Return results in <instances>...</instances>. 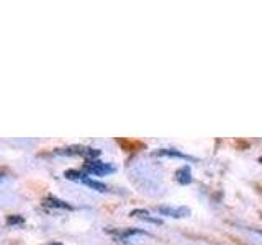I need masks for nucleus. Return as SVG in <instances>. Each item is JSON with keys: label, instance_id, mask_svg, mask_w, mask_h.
Returning a JSON list of instances; mask_svg holds the SVG:
<instances>
[{"label": "nucleus", "instance_id": "1", "mask_svg": "<svg viewBox=\"0 0 262 245\" xmlns=\"http://www.w3.org/2000/svg\"><path fill=\"white\" fill-rule=\"evenodd\" d=\"M84 172L87 175H95V177H103L115 172V167L112 163H105L100 160H87L84 163Z\"/></svg>", "mask_w": 262, "mask_h": 245}, {"label": "nucleus", "instance_id": "2", "mask_svg": "<svg viewBox=\"0 0 262 245\" xmlns=\"http://www.w3.org/2000/svg\"><path fill=\"white\" fill-rule=\"evenodd\" d=\"M156 212L161 216H167V217H174V219H182L190 214V209L185 206H179V208H172V206H158Z\"/></svg>", "mask_w": 262, "mask_h": 245}, {"label": "nucleus", "instance_id": "3", "mask_svg": "<svg viewBox=\"0 0 262 245\" xmlns=\"http://www.w3.org/2000/svg\"><path fill=\"white\" fill-rule=\"evenodd\" d=\"M115 239L121 240V242H126L131 237H135L138 234H146L141 229H133V227H128V229H117V231H108Z\"/></svg>", "mask_w": 262, "mask_h": 245}, {"label": "nucleus", "instance_id": "4", "mask_svg": "<svg viewBox=\"0 0 262 245\" xmlns=\"http://www.w3.org/2000/svg\"><path fill=\"white\" fill-rule=\"evenodd\" d=\"M43 204L48 208H54V209H68V211H72L74 208L71 206L69 203H66L59 198H56V196H46V198L43 200Z\"/></svg>", "mask_w": 262, "mask_h": 245}, {"label": "nucleus", "instance_id": "5", "mask_svg": "<svg viewBox=\"0 0 262 245\" xmlns=\"http://www.w3.org/2000/svg\"><path fill=\"white\" fill-rule=\"evenodd\" d=\"M176 180L180 183V185H190L192 183V168L188 165H182L180 168H177L176 172Z\"/></svg>", "mask_w": 262, "mask_h": 245}, {"label": "nucleus", "instance_id": "6", "mask_svg": "<svg viewBox=\"0 0 262 245\" xmlns=\"http://www.w3.org/2000/svg\"><path fill=\"white\" fill-rule=\"evenodd\" d=\"M156 155H161V157H170V159H180V160H195L190 155H185L177 149H159L154 152Z\"/></svg>", "mask_w": 262, "mask_h": 245}, {"label": "nucleus", "instance_id": "7", "mask_svg": "<svg viewBox=\"0 0 262 245\" xmlns=\"http://www.w3.org/2000/svg\"><path fill=\"white\" fill-rule=\"evenodd\" d=\"M133 217H139V219H143V220H149V223L152 224H162L161 223V219H156L149 214V211H146V209H133L129 212Z\"/></svg>", "mask_w": 262, "mask_h": 245}, {"label": "nucleus", "instance_id": "8", "mask_svg": "<svg viewBox=\"0 0 262 245\" xmlns=\"http://www.w3.org/2000/svg\"><path fill=\"white\" fill-rule=\"evenodd\" d=\"M82 183L87 185L89 188H92V190L98 191V193H106V191H108V186H106L105 183H102V182H97V180H92L90 177H87V178H85Z\"/></svg>", "mask_w": 262, "mask_h": 245}, {"label": "nucleus", "instance_id": "9", "mask_svg": "<svg viewBox=\"0 0 262 245\" xmlns=\"http://www.w3.org/2000/svg\"><path fill=\"white\" fill-rule=\"evenodd\" d=\"M64 177L68 180H74V182L82 183L89 175L85 174V172H80V170H68V172H64Z\"/></svg>", "mask_w": 262, "mask_h": 245}, {"label": "nucleus", "instance_id": "10", "mask_svg": "<svg viewBox=\"0 0 262 245\" xmlns=\"http://www.w3.org/2000/svg\"><path fill=\"white\" fill-rule=\"evenodd\" d=\"M5 223L7 226H21L25 223V217L20 214H12V216H7Z\"/></svg>", "mask_w": 262, "mask_h": 245}, {"label": "nucleus", "instance_id": "11", "mask_svg": "<svg viewBox=\"0 0 262 245\" xmlns=\"http://www.w3.org/2000/svg\"><path fill=\"white\" fill-rule=\"evenodd\" d=\"M49 245H62V243H57V242H53V243H49Z\"/></svg>", "mask_w": 262, "mask_h": 245}, {"label": "nucleus", "instance_id": "12", "mask_svg": "<svg viewBox=\"0 0 262 245\" xmlns=\"http://www.w3.org/2000/svg\"><path fill=\"white\" fill-rule=\"evenodd\" d=\"M4 177H5L4 174H0V180H4Z\"/></svg>", "mask_w": 262, "mask_h": 245}, {"label": "nucleus", "instance_id": "13", "mask_svg": "<svg viewBox=\"0 0 262 245\" xmlns=\"http://www.w3.org/2000/svg\"><path fill=\"white\" fill-rule=\"evenodd\" d=\"M259 162H260V163H262V157H260V159H259Z\"/></svg>", "mask_w": 262, "mask_h": 245}, {"label": "nucleus", "instance_id": "14", "mask_svg": "<svg viewBox=\"0 0 262 245\" xmlns=\"http://www.w3.org/2000/svg\"><path fill=\"white\" fill-rule=\"evenodd\" d=\"M260 234H262V232H260Z\"/></svg>", "mask_w": 262, "mask_h": 245}]
</instances>
